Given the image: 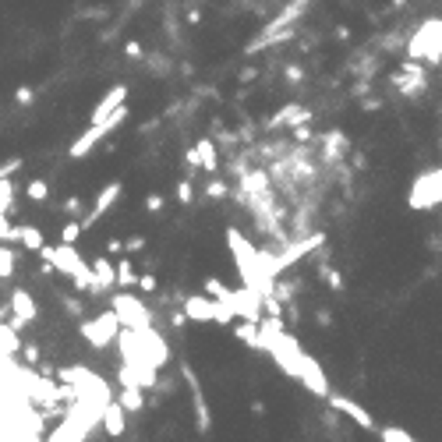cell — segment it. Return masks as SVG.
I'll return each instance as SVG.
<instances>
[{
	"mask_svg": "<svg viewBox=\"0 0 442 442\" xmlns=\"http://www.w3.org/2000/svg\"><path fill=\"white\" fill-rule=\"evenodd\" d=\"M326 400H329V407H333V410H340L343 417H350L357 428L375 431V417H372V414H368L357 400H350V396H343V393H333V389H329V396H326Z\"/></svg>",
	"mask_w": 442,
	"mask_h": 442,
	"instance_id": "9",
	"label": "cell"
},
{
	"mask_svg": "<svg viewBox=\"0 0 442 442\" xmlns=\"http://www.w3.org/2000/svg\"><path fill=\"white\" fill-rule=\"evenodd\" d=\"M64 308H68V312H71V315H82V312H85V308H82V301H78V297H64Z\"/></svg>",
	"mask_w": 442,
	"mask_h": 442,
	"instance_id": "46",
	"label": "cell"
},
{
	"mask_svg": "<svg viewBox=\"0 0 442 442\" xmlns=\"http://www.w3.org/2000/svg\"><path fill=\"white\" fill-rule=\"evenodd\" d=\"M227 248H231V255H234V266H238L241 280H245L248 287H255V283H259V248H255L238 227L227 231Z\"/></svg>",
	"mask_w": 442,
	"mask_h": 442,
	"instance_id": "3",
	"label": "cell"
},
{
	"mask_svg": "<svg viewBox=\"0 0 442 442\" xmlns=\"http://www.w3.org/2000/svg\"><path fill=\"white\" fill-rule=\"evenodd\" d=\"M438 202H442V166L438 170H424L410 184V195H407L410 209H435Z\"/></svg>",
	"mask_w": 442,
	"mask_h": 442,
	"instance_id": "5",
	"label": "cell"
},
{
	"mask_svg": "<svg viewBox=\"0 0 442 442\" xmlns=\"http://www.w3.org/2000/svg\"><path fill=\"white\" fill-rule=\"evenodd\" d=\"M393 82L400 85V92H403V96H421V92L428 89V78H424V75H407V71H396V75H393Z\"/></svg>",
	"mask_w": 442,
	"mask_h": 442,
	"instance_id": "20",
	"label": "cell"
},
{
	"mask_svg": "<svg viewBox=\"0 0 442 442\" xmlns=\"http://www.w3.org/2000/svg\"><path fill=\"white\" fill-rule=\"evenodd\" d=\"M184 163H188V166H191V170H198V156H195V145H191V149H188V156H184Z\"/></svg>",
	"mask_w": 442,
	"mask_h": 442,
	"instance_id": "51",
	"label": "cell"
},
{
	"mask_svg": "<svg viewBox=\"0 0 442 442\" xmlns=\"http://www.w3.org/2000/svg\"><path fill=\"white\" fill-rule=\"evenodd\" d=\"M382 442H414V435L407 428H396V424H386V428H375Z\"/></svg>",
	"mask_w": 442,
	"mask_h": 442,
	"instance_id": "28",
	"label": "cell"
},
{
	"mask_svg": "<svg viewBox=\"0 0 442 442\" xmlns=\"http://www.w3.org/2000/svg\"><path fill=\"white\" fill-rule=\"evenodd\" d=\"M82 231H85V227L78 223V219H71V223H68V227L61 231V241H64V245H78V238H82Z\"/></svg>",
	"mask_w": 442,
	"mask_h": 442,
	"instance_id": "35",
	"label": "cell"
},
{
	"mask_svg": "<svg viewBox=\"0 0 442 442\" xmlns=\"http://www.w3.org/2000/svg\"><path fill=\"white\" fill-rule=\"evenodd\" d=\"M361 106H364V110H368V113H375V110H379V106H382V103H379V99H364V103H361Z\"/></svg>",
	"mask_w": 442,
	"mask_h": 442,
	"instance_id": "53",
	"label": "cell"
},
{
	"mask_svg": "<svg viewBox=\"0 0 442 442\" xmlns=\"http://www.w3.org/2000/svg\"><path fill=\"white\" fill-rule=\"evenodd\" d=\"M202 287H205V294H209L212 301H231V287H227L223 280H216V276H209V280H205Z\"/></svg>",
	"mask_w": 442,
	"mask_h": 442,
	"instance_id": "27",
	"label": "cell"
},
{
	"mask_svg": "<svg viewBox=\"0 0 442 442\" xmlns=\"http://www.w3.org/2000/svg\"><path fill=\"white\" fill-rule=\"evenodd\" d=\"M170 326H173V329H184V326H188V315H184V312H173V315H170Z\"/></svg>",
	"mask_w": 442,
	"mask_h": 442,
	"instance_id": "48",
	"label": "cell"
},
{
	"mask_svg": "<svg viewBox=\"0 0 442 442\" xmlns=\"http://www.w3.org/2000/svg\"><path fill=\"white\" fill-rule=\"evenodd\" d=\"M39 259L50 262V266H54L57 273H64V276H78V273L89 269V262L78 255V248H75V245H64V241H61L57 248H47V245H43V248H39Z\"/></svg>",
	"mask_w": 442,
	"mask_h": 442,
	"instance_id": "7",
	"label": "cell"
},
{
	"mask_svg": "<svg viewBox=\"0 0 442 442\" xmlns=\"http://www.w3.org/2000/svg\"><path fill=\"white\" fill-rule=\"evenodd\" d=\"M145 248V238H131V241H124V252H142Z\"/></svg>",
	"mask_w": 442,
	"mask_h": 442,
	"instance_id": "47",
	"label": "cell"
},
{
	"mask_svg": "<svg viewBox=\"0 0 442 442\" xmlns=\"http://www.w3.org/2000/svg\"><path fill=\"white\" fill-rule=\"evenodd\" d=\"M255 75H259V71H255V68H245V71H241V82H252V78H255Z\"/></svg>",
	"mask_w": 442,
	"mask_h": 442,
	"instance_id": "54",
	"label": "cell"
},
{
	"mask_svg": "<svg viewBox=\"0 0 442 442\" xmlns=\"http://www.w3.org/2000/svg\"><path fill=\"white\" fill-rule=\"evenodd\" d=\"M117 287H135L138 283V273H135V262L128 259V252H124V259H117Z\"/></svg>",
	"mask_w": 442,
	"mask_h": 442,
	"instance_id": "24",
	"label": "cell"
},
{
	"mask_svg": "<svg viewBox=\"0 0 442 442\" xmlns=\"http://www.w3.org/2000/svg\"><path fill=\"white\" fill-rule=\"evenodd\" d=\"M106 252H110V255H121V252H124V241H121V238H113V241L106 245Z\"/></svg>",
	"mask_w": 442,
	"mask_h": 442,
	"instance_id": "50",
	"label": "cell"
},
{
	"mask_svg": "<svg viewBox=\"0 0 442 442\" xmlns=\"http://www.w3.org/2000/svg\"><path fill=\"white\" fill-rule=\"evenodd\" d=\"M0 202H4L8 216L15 212V180L11 177H0Z\"/></svg>",
	"mask_w": 442,
	"mask_h": 442,
	"instance_id": "32",
	"label": "cell"
},
{
	"mask_svg": "<svg viewBox=\"0 0 442 442\" xmlns=\"http://www.w3.org/2000/svg\"><path fill=\"white\" fill-rule=\"evenodd\" d=\"M128 117H131V110H128V103H121V106H117V110H113L106 121H99V124H89V128H85V131H82V135L71 142L68 156H71V159H82V156H89V152H92V149H96V145H99V142H103V138H106L113 128H121Z\"/></svg>",
	"mask_w": 442,
	"mask_h": 442,
	"instance_id": "2",
	"label": "cell"
},
{
	"mask_svg": "<svg viewBox=\"0 0 442 442\" xmlns=\"http://www.w3.org/2000/svg\"><path fill=\"white\" fill-rule=\"evenodd\" d=\"M195 156H198V170H205V173H216V170H219V152H216V142H212V138H198V142H195Z\"/></svg>",
	"mask_w": 442,
	"mask_h": 442,
	"instance_id": "19",
	"label": "cell"
},
{
	"mask_svg": "<svg viewBox=\"0 0 442 442\" xmlns=\"http://www.w3.org/2000/svg\"><path fill=\"white\" fill-rule=\"evenodd\" d=\"M301 121H312V110H308V106H297V103H287V106H280L262 128H266V131H276V128H283V124H301Z\"/></svg>",
	"mask_w": 442,
	"mask_h": 442,
	"instance_id": "13",
	"label": "cell"
},
{
	"mask_svg": "<svg viewBox=\"0 0 442 442\" xmlns=\"http://www.w3.org/2000/svg\"><path fill=\"white\" fill-rule=\"evenodd\" d=\"M180 375H184V382L191 386V400H195V414H198V431H209L212 428V421H209V410H205V396H202V382L195 379V372L184 364L180 368Z\"/></svg>",
	"mask_w": 442,
	"mask_h": 442,
	"instance_id": "14",
	"label": "cell"
},
{
	"mask_svg": "<svg viewBox=\"0 0 442 442\" xmlns=\"http://www.w3.org/2000/svg\"><path fill=\"white\" fill-rule=\"evenodd\" d=\"M135 287H138V290H145V294H152V290L159 287V280H156L152 273H145V276H138V283H135Z\"/></svg>",
	"mask_w": 442,
	"mask_h": 442,
	"instance_id": "41",
	"label": "cell"
},
{
	"mask_svg": "<svg viewBox=\"0 0 442 442\" xmlns=\"http://www.w3.org/2000/svg\"><path fill=\"white\" fill-rule=\"evenodd\" d=\"M290 128H294L297 142H312V121H301V124H290Z\"/></svg>",
	"mask_w": 442,
	"mask_h": 442,
	"instance_id": "39",
	"label": "cell"
},
{
	"mask_svg": "<svg viewBox=\"0 0 442 442\" xmlns=\"http://www.w3.org/2000/svg\"><path fill=\"white\" fill-rule=\"evenodd\" d=\"M121 191H124V184H121V180H110V184H106V188L99 191V198H96V205L89 209V216L82 219V227H92L96 219H103V216H106V212L113 209V202L121 198Z\"/></svg>",
	"mask_w": 442,
	"mask_h": 442,
	"instance_id": "11",
	"label": "cell"
},
{
	"mask_svg": "<svg viewBox=\"0 0 442 442\" xmlns=\"http://www.w3.org/2000/svg\"><path fill=\"white\" fill-rule=\"evenodd\" d=\"M227 191H231V188H227L223 180H216V177L205 184V198H212V202H223V198H227Z\"/></svg>",
	"mask_w": 442,
	"mask_h": 442,
	"instance_id": "34",
	"label": "cell"
},
{
	"mask_svg": "<svg viewBox=\"0 0 442 442\" xmlns=\"http://www.w3.org/2000/svg\"><path fill=\"white\" fill-rule=\"evenodd\" d=\"M11 312L22 315V319H29V322L39 319V305H36V297H32L25 287H15V290H11Z\"/></svg>",
	"mask_w": 442,
	"mask_h": 442,
	"instance_id": "16",
	"label": "cell"
},
{
	"mask_svg": "<svg viewBox=\"0 0 442 442\" xmlns=\"http://www.w3.org/2000/svg\"><path fill=\"white\" fill-rule=\"evenodd\" d=\"M89 269H92V280H96V290H99V294H106V290L117 287V269H113L110 259H96Z\"/></svg>",
	"mask_w": 442,
	"mask_h": 442,
	"instance_id": "17",
	"label": "cell"
},
{
	"mask_svg": "<svg viewBox=\"0 0 442 442\" xmlns=\"http://www.w3.org/2000/svg\"><path fill=\"white\" fill-rule=\"evenodd\" d=\"M407 57L424 64H442V18H424L417 32L407 39Z\"/></svg>",
	"mask_w": 442,
	"mask_h": 442,
	"instance_id": "1",
	"label": "cell"
},
{
	"mask_svg": "<svg viewBox=\"0 0 442 442\" xmlns=\"http://www.w3.org/2000/svg\"><path fill=\"white\" fill-rule=\"evenodd\" d=\"M124 407L117 403V396H110L106 400V407H103V414H99V421H103V428H106V435H113V438H121L124 435Z\"/></svg>",
	"mask_w": 442,
	"mask_h": 442,
	"instance_id": "15",
	"label": "cell"
},
{
	"mask_svg": "<svg viewBox=\"0 0 442 442\" xmlns=\"http://www.w3.org/2000/svg\"><path fill=\"white\" fill-rule=\"evenodd\" d=\"M138 336H142V347H145V357H149V361H152L156 368H163V364L170 361V343L163 340V333H159L156 326H145V329H142Z\"/></svg>",
	"mask_w": 442,
	"mask_h": 442,
	"instance_id": "10",
	"label": "cell"
},
{
	"mask_svg": "<svg viewBox=\"0 0 442 442\" xmlns=\"http://www.w3.org/2000/svg\"><path fill=\"white\" fill-rule=\"evenodd\" d=\"M241 184H245L248 191H266V188H269V177H266V170H252V173L241 177Z\"/></svg>",
	"mask_w": 442,
	"mask_h": 442,
	"instance_id": "30",
	"label": "cell"
},
{
	"mask_svg": "<svg viewBox=\"0 0 442 442\" xmlns=\"http://www.w3.org/2000/svg\"><path fill=\"white\" fill-rule=\"evenodd\" d=\"M177 202L180 205H191L195 202V188H191V180L184 177V180H177Z\"/></svg>",
	"mask_w": 442,
	"mask_h": 442,
	"instance_id": "37",
	"label": "cell"
},
{
	"mask_svg": "<svg viewBox=\"0 0 442 442\" xmlns=\"http://www.w3.org/2000/svg\"><path fill=\"white\" fill-rule=\"evenodd\" d=\"M78 329H82V336L89 340V347H96V350H106L110 343H117L121 319H117V312L110 308V312H103V315H96V319H85Z\"/></svg>",
	"mask_w": 442,
	"mask_h": 442,
	"instance_id": "4",
	"label": "cell"
},
{
	"mask_svg": "<svg viewBox=\"0 0 442 442\" xmlns=\"http://www.w3.org/2000/svg\"><path fill=\"white\" fill-rule=\"evenodd\" d=\"M319 276H326V283H329V290H343V276L333 269V266H319Z\"/></svg>",
	"mask_w": 442,
	"mask_h": 442,
	"instance_id": "36",
	"label": "cell"
},
{
	"mask_svg": "<svg viewBox=\"0 0 442 442\" xmlns=\"http://www.w3.org/2000/svg\"><path fill=\"white\" fill-rule=\"evenodd\" d=\"M25 195H29L32 202H47V198H50V184H47L43 177H36V180L25 184Z\"/></svg>",
	"mask_w": 442,
	"mask_h": 442,
	"instance_id": "31",
	"label": "cell"
},
{
	"mask_svg": "<svg viewBox=\"0 0 442 442\" xmlns=\"http://www.w3.org/2000/svg\"><path fill=\"white\" fill-rule=\"evenodd\" d=\"M117 403L128 410V414H138L145 407V396H142V386H121L117 393Z\"/></svg>",
	"mask_w": 442,
	"mask_h": 442,
	"instance_id": "22",
	"label": "cell"
},
{
	"mask_svg": "<svg viewBox=\"0 0 442 442\" xmlns=\"http://www.w3.org/2000/svg\"><path fill=\"white\" fill-rule=\"evenodd\" d=\"M22 350V340H18V333L8 326V322H0V357H15Z\"/></svg>",
	"mask_w": 442,
	"mask_h": 442,
	"instance_id": "23",
	"label": "cell"
},
{
	"mask_svg": "<svg viewBox=\"0 0 442 442\" xmlns=\"http://www.w3.org/2000/svg\"><path fill=\"white\" fill-rule=\"evenodd\" d=\"M18 241V227H11V216L0 212V245H11Z\"/></svg>",
	"mask_w": 442,
	"mask_h": 442,
	"instance_id": "33",
	"label": "cell"
},
{
	"mask_svg": "<svg viewBox=\"0 0 442 442\" xmlns=\"http://www.w3.org/2000/svg\"><path fill=\"white\" fill-rule=\"evenodd\" d=\"M22 156H11V159H4V163H0V177H15L18 170H22Z\"/></svg>",
	"mask_w": 442,
	"mask_h": 442,
	"instance_id": "38",
	"label": "cell"
},
{
	"mask_svg": "<svg viewBox=\"0 0 442 442\" xmlns=\"http://www.w3.org/2000/svg\"><path fill=\"white\" fill-rule=\"evenodd\" d=\"M15 99H18V103H25V106H29V103H32V99H36V92H32V85H18V92H15Z\"/></svg>",
	"mask_w": 442,
	"mask_h": 442,
	"instance_id": "43",
	"label": "cell"
},
{
	"mask_svg": "<svg viewBox=\"0 0 442 442\" xmlns=\"http://www.w3.org/2000/svg\"><path fill=\"white\" fill-rule=\"evenodd\" d=\"M438 152H442V145H438Z\"/></svg>",
	"mask_w": 442,
	"mask_h": 442,
	"instance_id": "55",
	"label": "cell"
},
{
	"mask_svg": "<svg viewBox=\"0 0 442 442\" xmlns=\"http://www.w3.org/2000/svg\"><path fill=\"white\" fill-rule=\"evenodd\" d=\"M163 205H166V198H163V195H149V198H145V209H149V212H159Z\"/></svg>",
	"mask_w": 442,
	"mask_h": 442,
	"instance_id": "44",
	"label": "cell"
},
{
	"mask_svg": "<svg viewBox=\"0 0 442 442\" xmlns=\"http://www.w3.org/2000/svg\"><path fill=\"white\" fill-rule=\"evenodd\" d=\"M64 212H68V216H78V212H82V198H75V195L64 198Z\"/></svg>",
	"mask_w": 442,
	"mask_h": 442,
	"instance_id": "45",
	"label": "cell"
},
{
	"mask_svg": "<svg viewBox=\"0 0 442 442\" xmlns=\"http://www.w3.org/2000/svg\"><path fill=\"white\" fill-rule=\"evenodd\" d=\"M322 142H326V159H336V156H340V152L347 149V138H343L340 131H329V135H326Z\"/></svg>",
	"mask_w": 442,
	"mask_h": 442,
	"instance_id": "29",
	"label": "cell"
},
{
	"mask_svg": "<svg viewBox=\"0 0 442 442\" xmlns=\"http://www.w3.org/2000/svg\"><path fill=\"white\" fill-rule=\"evenodd\" d=\"M297 382L312 393V396H319V400H326L329 396V379H326V372H322V364L312 357V354H301V372H297Z\"/></svg>",
	"mask_w": 442,
	"mask_h": 442,
	"instance_id": "8",
	"label": "cell"
},
{
	"mask_svg": "<svg viewBox=\"0 0 442 442\" xmlns=\"http://www.w3.org/2000/svg\"><path fill=\"white\" fill-rule=\"evenodd\" d=\"M18 241H22L29 252H39V248H43V231H36V227L25 223V227H18Z\"/></svg>",
	"mask_w": 442,
	"mask_h": 442,
	"instance_id": "26",
	"label": "cell"
},
{
	"mask_svg": "<svg viewBox=\"0 0 442 442\" xmlns=\"http://www.w3.org/2000/svg\"><path fill=\"white\" fill-rule=\"evenodd\" d=\"M15 269H18V255L8 245H0V280H11Z\"/></svg>",
	"mask_w": 442,
	"mask_h": 442,
	"instance_id": "25",
	"label": "cell"
},
{
	"mask_svg": "<svg viewBox=\"0 0 442 442\" xmlns=\"http://www.w3.org/2000/svg\"><path fill=\"white\" fill-rule=\"evenodd\" d=\"M308 4H312V0H294V4H287L269 25H266V32H280V29H287V25H294L305 11H308Z\"/></svg>",
	"mask_w": 442,
	"mask_h": 442,
	"instance_id": "18",
	"label": "cell"
},
{
	"mask_svg": "<svg viewBox=\"0 0 442 442\" xmlns=\"http://www.w3.org/2000/svg\"><path fill=\"white\" fill-rule=\"evenodd\" d=\"M315 322H319V326H333V315H329V312H319Z\"/></svg>",
	"mask_w": 442,
	"mask_h": 442,
	"instance_id": "52",
	"label": "cell"
},
{
	"mask_svg": "<svg viewBox=\"0 0 442 442\" xmlns=\"http://www.w3.org/2000/svg\"><path fill=\"white\" fill-rule=\"evenodd\" d=\"M121 103H128V85H110V92L92 106V117H89V124H99V121H106Z\"/></svg>",
	"mask_w": 442,
	"mask_h": 442,
	"instance_id": "12",
	"label": "cell"
},
{
	"mask_svg": "<svg viewBox=\"0 0 442 442\" xmlns=\"http://www.w3.org/2000/svg\"><path fill=\"white\" fill-rule=\"evenodd\" d=\"M22 354H25V361H29V364H36V361H39V347H32V343H29Z\"/></svg>",
	"mask_w": 442,
	"mask_h": 442,
	"instance_id": "49",
	"label": "cell"
},
{
	"mask_svg": "<svg viewBox=\"0 0 442 442\" xmlns=\"http://www.w3.org/2000/svg\"><path fill=\"white\" fill-rule=\"evenodd\" d=\"M283 78H287V82H301V78H305V68L294 61V64H287V68H283Z\"/></svg>",
	"mask_w": 442,
	"mask_h": 442,
	"instance_id": "40",
	"label": "cell"
},
{
	"mask_svg": "<svg viewBox=\"0 0 442 442\" xmlns=\"http://www.w3.org/2000/svg\"><path fill=\"white\" fill-rule=\"evenodd\" d=\"M234 336L245 343V347H252V350H262V343H259V322H248V319H234Z\"/></svg>",
	"mask_w": 442,
	"mask_h": 442,
	"instance_id": "21",
	"label": "cell"
},
{
	"mask_svg": "<svg viewBox=\"0 0 442 442\" xmlns=\"http://www.w3.org/2000/svg\"><path fill=\"white\" fill-rule=\"evenodd\" d=\"M124 54H128L131 61H142V57H145V50H142L135 39H128V43H124Z\"/></svg>",
	"mask_w": 442,
	"mask_h": 442,
	"instance_id": "42",
	"label": "cell"
},
{
	"mask_svg": "<svg viewBox=\"0 0 442 442\" xmlns=\"http://www.w3.org/2000/svg\"><path fill=\"white\" fill-rule=\"evenodd\" d=\"M110 308L117 312V319H121V326H128V329H145V326H152V315H149V308L135 297V294H128V290H117L113 294V301H110Z\"/></svg>",
	"mask_w": 442,
	"mask_h": 442,
	"instance_id": "6",
	"label": "cell"
}]
</instances>
